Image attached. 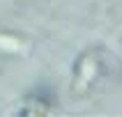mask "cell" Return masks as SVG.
<instances>
[{
    "label": "cell",
    "mask_w": 122,
    "mask_h": 117,
    "mask_svg": "<svg viewBox=\"0 0 122 117\" xmlns=\"http://www.w3.org/2000/svg\"><path fill=\"white\" fill-rule=\"evenodd\" d=\"M99 71H102L99 53H97L95 48L83 51V53L76 57V64H74V74H71V94H74L76 99L88 96L90 92H92V87L97 85Z\"/></svg>",
    "instance_id": "6da1fadb"
},
{
    "label": "cell",
    "mask_w": 122,
    "mask_h": 117,
    "mask_svg": "<svg viewBox=\"0 0 122 117\" xmlns=\"http://www.w3.org/2000/svg\"><path fill=\"white\" fill-rule=\"evenodd\" d=\"M53 108V101L48 96H37V94H30L25 96V101L21 106V115H48Z\"/></svg>",
    "instance_id": "7a4b0ae2"
},
{
    "label": "cell",
    "mask_w": 122,
    "mask_h": 117,
    "mask_svg": "<svg viewBox=\"0 0 122 117\" xmlns=\"http://www.w3.org/2000/svg\"><path fill=\"white\" fill-rule=\"evenodd\" d=\"M28 48V41L19 34L12 32H0V51L7 55H23Z\"/></svg>",
    "instance_id": "3957f363"
}]
</instances>
